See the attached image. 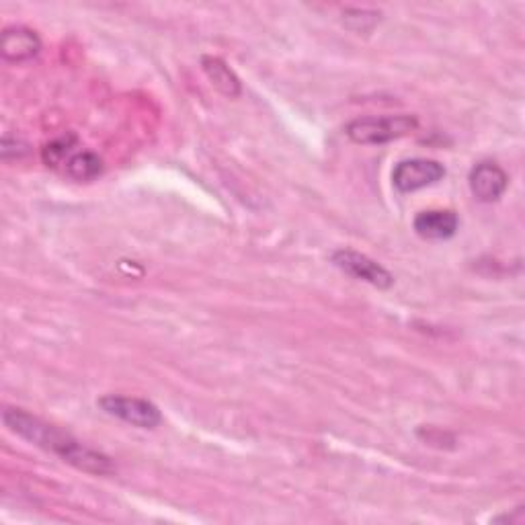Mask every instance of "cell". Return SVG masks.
<instances>
[{
    "label": "cell",
    "mask_w": 525,
    "mask_h": 525,
    "mask_svg": "<svg viewBox=\"0 0 525 525\" xmlns=\"http://www.w3.org/2000/svg\"><path fill=\"white\" fill-rule=\"evenodd\" d=\"M3 421L13 433L23 437L25 441L62 458L64 462H68L70 466L78 470L101 474V476L111 474L115 470L111 458H107L105 454L85 446V443H80L70 433L42 421L39 417H33L21 409H5Z\"/></svg>",
    "instance_id": "6da1fadb"
},
{
    "label": "cell",
    "mask_w": 525,
    "mask_h": 525,
    "mask_svg": "<svg viewBox=\"0 0 525 525\" xmlns=\"http://www.w3.org/2000/svg\"><path fill=\"white\" fill-rule=\"evenodd\" d=\"M419 128L415 115H382V117H357L349 121L345 134L355 144H388L413 134Z\"/></svg>",
    "instance_id": "7a4b0ae2"
},
{
    "label": "cell",
    "mask_w": 525,
    "mask_h": 525,
    "mask_svg": "<svg viewBox=\"0 0 525 525\" xmlns=\"http://www.w3.org/2000/svg\"><path fill=\"white\" fill-rule=\"evenodd\" d=\"M103 413L126 421L138 429H156L163 423V415H160L158 407L152 405L146 398L136 396H119V394H107L97 400Z\"/></svg>",
    "instance_id": "3957f363"
},
{
    "label": "cell",
    "mask_w": 525,
    "mask_h": 525,
    "mask_svg": "<svg viewBox=\"0 0 525 525\" xmlns=\"http://www.w3.org/2000/svg\"><path fill=\"white\" fill-rule=\"evenodd\" d=\"M446 177V167L429 158H409L392 171V183L400 193H413L431 187Z\"/></svg>",
    "instance_id": "277c9868"
},
{
    "label": "cell",
    "mask_w": 525,
    "mask_h": 525,
    "mask_svg": "<svg viewBox=\"0 0 525 525\" xmlns=\"http://www.w3.org/2000/svg\"><path fill=\"white\" fill-rule=\"evenodd\" d=\"M333 263L335 267H339L343 273L366 281V284L378 288V290H388L394 286V275L382 267L380 263H376L374 259L361 255L357 251H349V249H339L333 253Z\"/></svg>",
    "instance_id": "5b68a950"
},
{
    "label": "cell",
    "mask_w": 525,
    "mask_h": 525,
    "mask_svg": "<svg viewBox=\"0 0 525 525\" xmlns=\"http://www.w3.org/2000/svg\"><path fill=\"white\" fill-rule=\"evenodd\" d=\"M470 191L472 195L482 201V204H493V201L501 199L503 193L509 187V177L507 173L491 163V160H484V163H478L468 177Z\"/></svg>",
    "instance_id": "8992f818"
},
{
    "label": "cell",
    "mask_w": 525,
    "mask_h": 525,
    "mask_svg": "<svg viewBox=\"0 0 525 525\" xmlns=\"http://www.w3.org/2000/svg\"><path fill=\"white\" fill-rule=\"evenodd\" d=\"M42 50V39L39 35L23 25L7 27L3 31V39H0V52L3 58L9 62H27L35 58Z\"/></svg>",
    "instance_id": "52a82bcc"
},
{
    "label": "cell",
    "mask_w": 525,
    "mask_h": 525,
    "mask_svg": "<svg viewBox=\"0 0 525 525\" xmlns=\"http://www.w3.org/2000/svg\"><path fill=\"white\" fill-rule=\"evenodd\" d=\"M415 232L425 240H448L458 228L460 220L452 210H429L415 218Z\"/></svg>",
    "instance_id": "ba28073f"
},
{
    "label": "cell",
    "mask_w": 525,
    "mask_h": 525,
    "mask_svg": "<svg viewBox=\"0 0 525 525\" xmlns=\"http://www.w3.org/2000/svg\"><path fill=\"white\" fill-rule=\"evenodd\" d=\"M201 66H204L206 76L210 78V83L226 97L234 99L242 93V85H240V78L234 74V70L222 60V58H214V56H206L201 60Z\"/></svg>",
    "instance_id": "9c48e42d"
},
{
    "label": "cell",
    "mask_w": 525,
    "mask_h": 525,
    "mask_svg": "<svg viewBox=\"0 0 525 525\" xmlns=\"http://www.w3.org/2000/svg\"><path fill=\"white\" fill-rule=\"evenodd\" d=\"M66 173L70 179L80 181V183L95 181L103 173V160L95 152H89V150L76 152L66 163Z\"/></svg>",
    "instance_id": "30bf717a"
},
{
    "label": "cell",
    "mask_w": 525,
    "mask_h": 525,
    "mask_svg": "<svg viewBox=\"0 0 525 525\" xmlns=\"http://www.w3.org/2000/svg\"><path fill=\"white\" fill-rule=\"evenodd\" d=\"M74 138L68 136V138H58L54 142H50L46 148H44V163L48 167H58V165H66L70 156H72V146H74Z\"/></svg>",
    "instance_id": "8fae6325"
},
{
    "label": "cell",
    "mask_w": 525,
    "mask_h": 525,
    "mask_svg": "<svg viewBox=\"0 0 525 525\" xmlns=\"http://www.w3.org/2000/svg\"><path fill=\"white\" fill-rule=\"evenodd\" d=\"M345 23L349 29L357 31V33H366L370 31L376 23H380V13L376 11H347V17H345Z\"/></svg>",
    "instance_id": "7c38bea8"
}]
</instances>
